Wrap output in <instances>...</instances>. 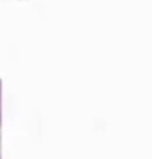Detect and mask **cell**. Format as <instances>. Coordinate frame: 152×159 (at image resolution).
Masks as SVG:
<instances>
[{
    "label": "cell",
    "instance_id": "1",
    "mask_svg": "<svg viewBox=\"0 0 152 159\" xmlns=\"http://www.w3.org/2000/svg\"><path fill=\"white\" fill-rule=\"evenodd\" d=\"M0 89H2V86H0Z\"/></svg>",
    "mask_w": 152,
    "mask_h": 159
}]
</instances>
